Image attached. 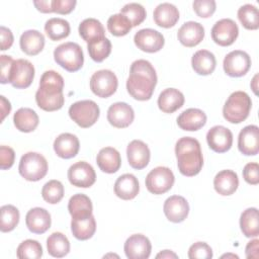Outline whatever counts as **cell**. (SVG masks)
I'll return each mask as SVG.
<instances>
[{
  "label": "cell",
  "instance_id": "f5cc1de1",
  "mask_svg": "<svg viewBox=\"0 0 259 259\" xmlns=\"http://www.w3.org/2000/svg\"><path fill=\"white\" fill-rule=\"evenodd\" d=\"M0 35H1V51L8 50L13 44V34L11 30L3 25L0 27Z\"/></svg>",
  "mask_w": 259,
  "mask_h": 259
},
{
  "label": "cell",
  "instance_id": "f6af8a7d",
  "mask_svg": "<svg viewBox=\"0 0 259 259\" xmlns=\"http://www.w3.org/2000/svg\"><path fill=\"white\" fill-rule=\"evenodd\" d=\"M119 13L123 14L125 17L128 18L133 27L140 25L145 20V18L147 16L146 9L144 8L143 5H141L139 3H127V4H125L120 9Z\"/></svg>",
  "mask_w": 259,
  "mask_h": 259
},
{
  "label": "cell",
  "instance_id": "e575fe53",
  "mask_svg": "<svg viewBox=\"0 0 259 259\" xmlns=\"http://www.w3.org/2000/svg\"><path fill=\"white\" fill-rule=\"evenodd\" d=\"M240 228L245 237L251 238L259 235V219L256 207H249L241 213Z\"/></svg>",
  "mask_w": 259,
  "mask_h": 259
},
{
  "label": "cell",
  "instance_id": "83f0119b",
  "mask_svg": "<svg viewBox=\"0 0 259 259\" xmlns=\"http://www.w3.org/2000/svg\"><path fill=\"white\" fill-rule=\"evenodd\" d=\"M239 186V178L233 170H222L213 179V187L215 191L224 196L233 194Z\"/></svg>",
  "mask_w": 259,
  "mask_h": 259
},
{
  "label": "cell",
  "instance_id": "f35d334b",
  "mask_svg": "<svg viewBox=\"0 0 259 259\" xmlns=\"http://www.w3.org/2000/svg\"><path fill=\"white\" fill-rule=\"evenodd\" d=\"M87 49L90 58L93 61L100 63L110 55L111 42L107 37H101L88 42Z\"/></svg>",
  "mask_w": 259,
  "mask_h": 259
},
{
  "label": "cell",
  "instance_id": "74e56055",
  "mask_svg": "<svg viewBox=\"0 0 259 259\" xmlns=\"http://www.w3.org/2000/svg\"><path fill=\"white\" fill-rule=\"evenodd\" d=\"M70 24L67 20L59 17L50 18L45 24V31L52 40H60L70 34Z\"/></svg>",
  "mask_w": 259,
  "mask_h": 259
},
{
  "label": "cell",
  "instance_id": "7bdbcfd3",
  "mask_svg": "<svg viewBox=\"0 0 259 259\" xmlns=\"http://www.w3.org/2000/svg\"><path fill=\"white\" fill-rule=\"evenodd\" d=\"M41 196L44 200L51 204H56L61 201L64 196V186L59 180H50L41 189Z\"/></svg>",
  "mask_w": 259,
  "mask_h": 259
},
{
  "label": "cell",
  "instance_id": "5b68a950",
  "mask_svg": "<svg viewBox=\"0 0 259 259\" xmlns=\"http://www.w3.org/2000/svg\"><path fill=\"white\" fill-rule=\"evenodd\" d=\"M55 62L68 72L80 70L84 63V55L81 47L73 41L61 44L54 51Z\"/></svg>",
  "mask_w": 259,
  "mask_h": 259
},
{
  "label": "cell",
  "instance_id": "44dd1931",
  "mask_svg": "<svg viewBox=\"0 0 259 259\" xmlns=\"http://www.w3.org/2000/svg\"><path fill=\"white\" fill-rule=\"evenodd\" d=\"M50 212L42 207H33L25 215V224L28 230L34 234H44L51 227Z\"/></svg>",
  "mask_w": 259,
  "mask_h": 259
},
{
  "label": "cell",
  "instance_id": "816d5d0a",
  "mask_svg": "<svg viewBox=\"0 0 259 259\" xmlns=\"http://www.w3.org/2000/svg\"><path fill=\"white\" fill-rule=\"evenodd\" d=\"M77 2L75 0H53L52 10L59 14H68L75 8Z\"/></svg>",
  "mask_w": 259,
  "mask_h": 259
},
{
  "label": "cell",
  "instance_id": "db71d44e",
  "mask_svg": "<svg viewBox=\"0 0 259 259\" xmlns=\"http://www.w3.org/2000/svg\"><path fill=\"white\" fill-rule=\"evenodd\" d=\"M246 257L251 259H258L259 258V240L254 239L248 242L246 249H245Z\"/></svg>",
  "mask_w": 259,
  "mask_h": 259
},
{
  "label": "cell",
  "instance_id": "6da1fadb",
  "mask_svg": "<svg viewBox=\"0 0 259 259\" xmlns=\"http://www.w3.org/2000/svg\"><path fill=\"white\" fill-rule=\"evenodd\" d=\"M157 84V74L153 65L147 60L133 62L126 80V90L132 97L140 101L149 100Z\"/></svg>",
  "mask_w": 259,
  "mask_h": 259
},
{
  "label": "cell",
  "instance_id": "681fc988",
  "mask_svg": "<svg viewBox=\"0 0 259 259\" xmlns=\"http://www.w3.org/2000/svg\"><path fill=\"white\" fill-rule=\"evenodd\" d=\"M259 165L255 162H250L245 165L243 169V177L245 181L252 185H257L259 183Z\"/></svg>",
  "mask_w": 259,
  "mask_h": 259
},
{
  "label": "cell",
  "instance_id": "9a60e30c",
  "mask_svg": "<svg viewBox=\"0 0 259 259\" xmlns=\"http://www.w3.org/2000/svg\"><path fill=\"white\" fill-rule=\"evenodd\" d=\"M206 142L213 152L225 153L232 147L233 134L224 125H214L207 132Z\"/></svg>",
  "mask_w": 259,
  "mask_h": 259
},
{
  "label": "cell",
  "instance_id": "f546056e",
  "mask_svg": "<svg viewBox=\"0 0 259 259\" xmlns=\"http://www.w3.org/2000/svg\"><path fill=\"white\" fill-rule=\"evenodd\" d=\"M20 49L28 56L39 54L45 47V36L41 32L35 29L25 30L19 39Z\"/></svg>",
  "mask_w": 259,
  "mask_h": 259
},
{
  "label": "cell",
  "instance_id": "f1b7e54d",
  "mask_svg": "<svg viewBox=\"0 0 259 259\" xmlns=\"http://www.w3.org/2000/svg\"><path fill=\"white\" fill-rule=\"evenodd\" d=\"M68 210L74 220H85L92 215V202L90 198L83 194H74L68 203Z\"/></svg>",
  "mask_w": 259,
  "mask_h": 259
},
{
  "label": "cell",
  "instance_id": "60d3db41",
  "mask_svg": "<svg viewBox=\"0 0 259 259\" xmlns=\"http://www.w3.org/2000/svg\"><path fill=\"white\" fill-rule=\"evenodd\" d=\"M238 18L242 25L251 30L259 27V11L256 6L252 4H245L238 9Z\"/></svg>",
  "mask_w": 259,
  "mask_h": 259
},
{
  "label": "cell",
  "instance_id": "d590c367",
  "mask_svg": "<svg viewBox=\"0 0 259 259\" xmlns=\"http://www.w3.org/2000/svg\"><path fill=\"white\" fill-rule=\"evenodd\" d=\"M47 249L51 256L62 258L69 253L70 242L64 234L55 232L47 239Z\"/></svg>",
  "mask_w": 259,
  "mask_h": 259
},
{
  "label": "cell",
  "instance_id": "7a4b0ae2",
  "mask_svg": "<svg viewBox=\"0 0 259 259\" xmlns=\"http://www.w3.org/2000/svg\"><path fill=\"white\" fill-rule=\"evenodd\" d=\"M64 79L54 70L46 71L39 80V87L35 93V101L45 111H56L63 107Z\"/></svg>",
  "mask_w": 259,
  "mask_h": 259
},
{
  "label": "cell",
  "instance_id": "c3c4849f",
  "mask_svg": "<svg viewBox=\"0 0 259 259\" xmlns=\"http://www.w3.org/2000/svg\"><path fill=\"white\" fill-rule=\"evenodd\" d=\"M14 61L10 56L1 55L0 56V66H1V83L6 84L10 83V77L12 72V67Z\"/></svg>",
  "mask_w": 259,
  "mask_h": 259
},
{
  "label": "cell",
  "instance_id": "ba28073f",
  "mask_svg": "<svg viewBox=\"0 0 259 259\" xmlns=\"http://www.w3.org/2000/svg\"><path fill=\"white\" fill-rule=\"evenodd\" d=\"M173 172L164 166L151 170L146 177V187L153 194H163L170 190L174 184Z\"/></svg>",
  "mask_w": 259,
  "mask_h": 259
},
{
  "label": "cell",
  "instance_id": "bcb514c9",
  "mask_svg": "<svg viewBox=\"0 0 259 259\" xmlns=\"http://www.w3.org/2000/svg\"><path fill=\"white\" fill-rule=\"evenodd\" d=\"M211 257L212 250L204 242H196L188 250V258L190 259H209Z\"/></svg>",
  "mask_w": 259,
  "mask_h": 259
},
{
  "label": "cell",
  "instance_id": "91938a15",
  "mask_svg": "<svg viewBox=\"0 0 259 259\" xmlns=\"http://www.w3.org/2000/svg\"><path fill=\"white\" fill-rule=\"evenodd\" d=\"M229 258V257H232V258H239V256L238 255H235V254H231V253H228V254H225V255H223L222 256V258Z\"/></svg>",
  "mask_w": 259,
  "mask_h": 259
},
{
  "label": "cell",
  "instance_id": "8d00e7d4",
  "mask_svg": "<svg viewBox=\"0 0 259 259\" xmlns=\"http://www.w3.org/2000/svg\"><path fill=\"white\" fill-rule=\"evenodd\" d=\"M71 231L73 236L80 241H85L90 239L96 231V222L94 217L91 215L85 220L72 219Z\"/></svg>",
  "mask_w": 259,
  "mask_h": 259
},
{
  "label": "cell",
  "instance_id": "d6a6232c",
  "mask_svg": "<svg viewBox=\"0 0 259 259\" xmlns=\"http://www.w3.org/2000/svg\"><path fill=\"white\" fill-rule=\"evenodd\" d=\"M37 113L28 107L19 108L13 115V122L15 127L22 133L33 132L38 125Z\"/></svg>",
  "mask_w": 259,
  "mask_h": 259
},
{
  "label": "cell",
  "instance_id": "b9f144b4",
  "mask_svg": "<svg viewBox=\"0 0 259 259\" xmlns=\"http://www.w3.org/2000/svg\"><path fill=\"white\" fill-rule=\"evenodd\" d=\"M107 28L112 35L115 36H122L127 34L133 25L127 17H125L121 13L111 15L107 20Z\"/></svg>",
  "mask_w": 259,
  "mask_h": 259
},
{
  "label": "cell",
  "instance_id": "4fadbf2b",
  "mask_svg": "<svg viewBox=\"0 0 259 259\" xmlns=\"http://www.w3.org/2000/svg\"><path fill=\"white\" fill-rule=\"evenodd\" d=\"M34 78V67L25 59H18L14 61L10 83L16 89H24L30 86Z\"/></svg>",
  "mask_w": 259,
  "mask_h": 259
},
{
  "label": "cell",
  "instance_id": "8fae6325",
  "mask_svg": "<svg viewBox=\"0 0 259 259\" xmlns=\"http://www.w3.org/2000/svg\"><path fill=\"white\" fill-rule=\"evenodd\" d=\"M238 34V25L231 18H223L217 21L211 28L212 40L222 47H228L234 44Z\"/></svg>",
  "mask_w": 259,
  "mask_h": 259
},
{
  "label": "cell",
  "instance_id": "d6986e66",
  "mask_svg": "<svg viewBox=\"0 0 259 259\" xmlns=\"http://www.w3.org/2000/svg\"><path fill=\"white\" fill-rule=\"evenodd\" d=\"M126 156L128 164L137 170L144 169L150 161V149L141 140L132 141L126 148Z\"/></svg>",
  "mask_w": 259,
  "mask_h": 259
},
{
  "label": "cell",
  "instance_id": "ab89813d",
  "mask_svg": "<svg viewBox=\"0 0 259 259\" xmlns=\"http://www.w3.org/2000/svg\"><path fill=\"white\" fill-rule=\"evenodd\" d=\"M0 230L3 233L15 229L19 222V210L12 204L2 205L0 208Z\"/></svg>",
  "mask_w": 259,
  "mask_h": 259
},
{
  "label": "cell",
  "instance_id": "836d02e7",
  "mask_svg": "<svg viewBox=\"0 0 259 259\" xmlns=\"http://www.w3.org/2000/svg\"><path fill=\"white\" fill-rule=\"evenodd\" d=\"M79 34L88 44L92 40L105 37V29L95 18H86L79 24Z\"/></svg>",
  "mask_w": 259,
  "mask_h": 259
},
{
  "label": "cell",
  "instance_id": "7c38bea8",
  "mask_svg": "<svg viewBox=\"0 0 259 259\" xmlns=\"http://www.w3.org/2000/svg\"><path fill=\"white\" fill-rule=\"evenodd\" d=\"M68 179L74 186L88 188L94 184L96 174L93 167L89 163L79 161L71 165L68 169Z\"/></svg>",
  "mask_w": 259,
  "mask_h": 259
},
{
  "label": "cell",
  "instance_id": "30bf717a",
  "mask_svg": "<svg viewBox=\"0 0 259 259\" xmlns=\"http://www.w3.org/2000/svg\"><path fill=\"white\" fill-rule=\"evenodd\" d=\"M223 67L230 77H242L251 67L250 56L241 50L232 51L225 57Z\"/></svg>",
  "mask_w": 259,
  "mask_h": 259
},
{
  "label": "cell",
  "instance_id": "e0dca14e",
  "mask_svg": "<svg viewBox=\"0 0 259 259\" xmlns=\"http://www.w3.org/2000/svg\"><path fill=\"white\" fill-rule=\"evenodd\" d=\"M134 109L125 102H115L107 110L108 122L117 128L127 127L134 121Z\"/></svg>",
  "mask_w": 259,
  "mask_h": 259
},
{
  "label": "cell",
  "instance_id": "9c48e42d",
  "mask_svg": "<svg viewBox=\"0 0 259 259\" xmlns=\"http://www.w3.org/2000/svg\"><path fill=\"white\" fill-rule=\"evenodd\" d=\"M118 81L116 75L110 70H99L90 78L91 91L101 98L111 96L117 89Z\"/></svg>",
  "mask_w": 259,
  "mask_h": 259
},
{
  "label": "cell",
  "instance_id": "603a6c76",
  "mask_svg": "<svg viewBox=\"0 0 259 259\" xmlns=\"http://www.w3.org/2000/svg\"><path fill=\"white\" fill-rule=\"evenodd\" d=\"M80 148L78 138L70 133L59 135L54 142V150L57 156L63 159H71L75 157Z\"/></svg>",
  "mask_w": 259,
  "mask_h": 259
},
{
  "label": "cell",
  "instance_id": "cb8c5ba5",
  "mask_svg": "<svg viewBox=\"0 0 259 259\" xmlns=\"http://www.w3.org/2000/svg\"><path fill=\"white\" fill-rule=\"evenodd\" d=\"M206 122V114L198 108H188L177 117V124L183 131L195 132Z\"/></svg>",
  "mask_w": 259,
  "mask_h": 259
},
{
  "label": "cell",
  "instance_id": "4316f807",
  "mask_svg": "<svg viewBox=\"0 0 259 259\" xmlns=\"http://www.w3.org/2000/svg\"><path fill=\"white\" fill-rule=\"evenodd\" d=\"M154 21L157 25L169 28L176 24L179 19V11L178 8L168 2H164L159 4L153 12Z\"/></svg>",
  "mask_w": 259,
  "mask_h": 259
},
{
  "label": "cell",
  "instance_id": "2e32d148",
  "mask_svg": "<svg viewBox=\"0 0 259 259\" xmlns=\"http://www.w3.org/2000/svg\"><path fill=\"white\" fill-rule=\"evenodd\" d=\"M123 249L128 259H147L151 254L152 245L146 236L135 234L126 239Z\"/></svg>",
  "mask_w": 259,
  "mask_h": 259
},
{
  "label": "cell",
  "instance_id": "4dcf8cb0",
  "mask_svg": "<svg viewBox=\"0 0 259 259\" xmlns=\"http://www.w3.org/2000/svg\"><path fill=\"white\" fill-rule=\"evenodd\" d=\"M184 104V95L176 88L163 90L158 97V106L165 113H173Z\"/></svg>",
  "mask_w": 259,
  "mask_h": 259
},
{
  "label": "cell",
  "instance_id": "8992f818",
  "mask_svg": "<svg viewBox=\"0 0 259 259\" xmlns=\"http://www.w3.org/2000/svg\"><path fill=\"white\" fill-rule=\"evenodd\" d=\"M18 171L25 180L38 181L47 175L48 162L41 154L28 152L21 157Z\"/></svg>",
  "mask_w": 259,
  "mask_h": 259
},
{
  "label": "cell",
  "instance_id": "277c9868",
  "mask_svg": "<svg viewBox=\"0 0 259 259\" xmlns=\"http://www.w3.org/2000/svg\"><path fill=\"white\" fill-rule=\"evenodd\" d=\"M252 100L244 91L233 92L225 102L223 115L231 123H240L244 121L251 110Z\"/></svg>",
  "mask_w": 259,
  "mask_h": 259
},
{
  "label": "cell",
  "instance_id": "1f68e13d",
  "mask_svg": "<svg viewBox=\"0 0 259 259\" xmlns=\"http://www.w3.org/2000/svg\"><path fill=\"white\" fill-rule=\"evenodd\" d=\"M191 65L196 74L205 76L214 71L217 60L211 52L207 50H199L192 56Z\"/></svg>",
  "mask_w": 259,
  "mask_h": 259
},
{
  "label": "cell",
  "instance_id": "11a10c76",
  "mask_svg": "<svg viewBox=\"0 0 259 259\" xmlns=\"http://www.w3.org/2000/svg\"><path fill=\"white\" fill-rule=\"evenodd\" d=\"M52 1L53 0H35L33 1V4L38 11L42 13H51L53 12Z\"/></svg>",
  "mask_w": 259,
  "mask_h": 259
},
{
  "label": "cell",
  "instance_id": "484cf974",
  "mask_svg": "<svg viewBox=\"0 0 259 259\" xmlns=\"http://www.w3.org/2000/svg\"><path fill=\"white\" fill-rule=\"evenodd\" d=\"M96 163L102 172L108 174L115 173L121 165L120 154L112 147L102 148L97 154Z\"/></svg>",
  "mask_w": 259,
  "mask_h": 259
},
{
  "label": "cell",
  "instance_id": "f907efd6",
  "mask_svg": "<svg viewBox=\"0 0 259 259\" xmlns=\"http://www.w3.org/2000/svg\"><path fill=\"white\" fill-rule=\"evenodd\" d=\"M15 159V152L12 148L8 146H1L0 147V168L2 170L9 169Z\"/></svg>",
  "mask_w": 259,
  "mask_h": 259
},
{
  "label": "cell",
  "instance_id": "7402d4cb",
  "mask_svg": "<svg viewBox=\"0 0 259 259\" xmlns=\"http://www.w3.org/2000/svg\"><path fill=\"white\" fill-rule=\"evenodd\" d=\"M178 40L187 48L197 46L204 37L203 26L196 21H187L182 24L177 32Z\"/></svg>",
  "mask_w": 259,
  "mask_h": 259
},
{
  "label": "cell",
  "instance_id": "7dc6e473",
  "mask_svg": "<svg viewBox=\"0 0 259 259\" xmlns=\"http://www.w3.org/2000/svg\"><path fill=\"white\" fill-rule=\"evenodd\" d=\"M193 10L195 13L202 18L210 17L215 11V1L214 0H195L192 3Z\"/></svg>",
  "mask_w": 259,
  "mask_h": 259
},
{
  "label": "cell",
  "instance_id": "3957f363",
  "mask_svg": "<svg viewBox=\"0 0 259 259\" xmlns=\"http://www.w3.org/2000/svg\"><path fill=\"white\" fill-rule=\"evenodd\" d=\"M175 154L179 172L187 177L198 174L203 165L199 142L191 137L179 139L175 145Z\"/></svg>",
  "mask_w": 259,
  "mask_h": 259
},
{
  "label": "cell",
  "instance_id": "5bb4252c",
  "mask_svg": "<svg viewBox=\"0 0 259 259\" xmlns=\"http://www.w3.org/2000/svg\"><path fill=\"white\" fill-rule=\"evenodd\" d=\"M134 41L138 49L146 53L159 52L165 44L163 34L152 28L140 29L136 32Z\"/></svg>",
  "mask_w": 259,
  "mask_h": 259
},
{
  "label": "cell",
  "instance_id": "9f6ffc18",
  "mask_svg": "<svg viewBox=\"0 0 259 259\" xmlns=\"http://www.w3.org/2000/svg\"><path fill=\"white\" fill-rule=\"evenodd\" d=\"M0 105H1V121H3L4 118L6 117V115H8L11 110V104L3 95H1L0 96Z\"/></svg>",
  "mask_w": 259,
  "mask_h": 259
},
{
  "label": "cell",
  "instance_id": "6f0895ef",
  "mask_svg": "<svg viewBox=\"0 0 259 259\" xmlns=\"http://www.w3.org/2000/svg\"><path fill=\"white\" fill-rule=\"evenodd\" d=\"M156 258H167V259H169V258H178V256L174 253V252H172V251H170V250H164V251H162V252H160V253H158L157 255H156Z\"/></svg>",
  "mask_w": 259,
  "mask_h": 259
},
{
  "label": "cell",
  "instance_id": "52a82bcc",
  "mask_svg": "<svg viewBox=\"0 0 259 259\" xmlns=\"http://www.w3.org/2000/svg\"><path fill=\"white\" fill-rule=\"evenodd\" d=\"M99 106L93 100H80L69 108V115L73 121L83 128L93 125L99 117Z\"/></svg>",
  "mask_w": 259,
  "mask_h": 259
},
{
  "label": "cell",
  "instance_id": "680465c9",
  "mask_svg": "<svg viewBox=\"0 0 259 259\" xmlns=\"http://www.w3.org/2000/svg\"><path fill=\"white\" fill-rule=\"evenodd\" d=\"M257 84H258V74H256V75L254 76L253 80L251 81V88H252V90L254 91L255 94H257V89H258Z\"/></svg>",
  "mask_w": 259,
  "mask_h": 259
},
{
  "label": "cell",
  "instance_id": "ac0fdd59",
  "mask_svg": "<svg viewBox=\"0 0 259 259\" xmlns=\"http://www.w3.org/2000/svg\"><path fill=\"white\" fill-rule=\"evenodd\" d=\"M239 151L246 156H255L259 152V127L255 124L245 126L238 137Z\"/></svg>",
  "mask_w": 259,
  "mask_h": 259
},
{
  "label": "cell",
  "instance_id": "ffe728a7",
  "mask_svg": "<svg viewBox=\"0 0 259 259\" xmlns=\"http://www.w3.org/2000/svg\"><path fill=\"white\" fill-rule=\"evenodd\" d=\"M163 210L170 222L181 223L188 215L189 204L183 196L172 195L165 200Z\"/></svg>",
  "mask_w": 259,
  "mask_h": 259
},
{
  "label": "cell",
  "instance_id": "d4e9b609",
  "mask_svg": "<svg viewBox=\"0 0 259 259\" xmlns=\"http://www.w3.org/2000/svg\"><path fill=\"white\" fill-rule=\"evenodd\" d=\"M140 191L138 178L130 173L120 175L114 183V193L123 200L135 198Z\"/></svg>",
  "mask_w": 259,
  "mask_h": 259
},
{
  "label": "cell",
  "instance_id": "ee69618b",
  "mask_svg": "<svg viewBox=\"0 0 259 259\" xmlns=\"http://www.w3.org/2000/svg\"><path fill=\"white\" fill-rule=\"evenodd\" d=\"M16 254L20 259H38L42 256V247L36 240L27 239L19 244Z\"/></svg>",
  "mask_w": 259,
  "mask_h": 259
}]
</instances>
